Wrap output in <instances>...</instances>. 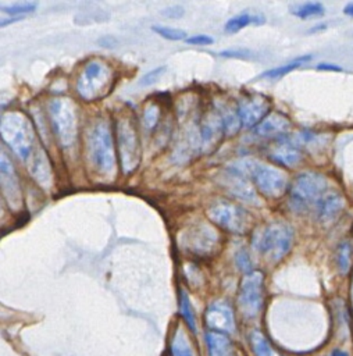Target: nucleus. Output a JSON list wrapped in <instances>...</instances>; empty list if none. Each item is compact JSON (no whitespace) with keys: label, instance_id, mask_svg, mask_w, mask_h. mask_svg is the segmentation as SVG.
<instances>
[{"label":"nucleus","instance_id":"obj_13","mask_svg":"<svg viewBox=\"0 0 353 356\" xmlns=\"http://www.w3.org/2000/svg\"><path fill=\"white\" fill-rule=\"evenodd\" d=\"M206 323L215 332L231 334L235 331V317L231 305L225 300H214L206 310Z\"/></svg>","mask_w":353,"mask_h":356},{"label":"nucleus","instance_id":"obj_4","mask_svg":"<svg viewBox=\"0 0 353 356\" xmlns=\"http://www.w3.org/2000/svg\"><path fill=\"white\" fill-rule=\"evenodd\" d=\"M114 74L111 67L103 60H89L75 83L78 96L85 102H96L107 96L113 88Z\"/></svg>","mask_w":353,"mask_h":356},{"label":"nucleus","instance_id":"obj_21","mask_svg":"<svg viewBox=\"0 0 353 356\" xmlns=\"http://www.w3.org/2000/svg\"><path fill=\"white\" fill-rule=\"evenodd\" d=\"M215 110L218 111V114H220V117H221L225 135L233 136L235 134H238V131H239L242 122H240V118H239V115H238L236 108L231 107V106L227 104V103H217V104H215Z\"/></svg>","mask_w":353,"mask_h":356},{"label":"nucleus","instance_id":"obj_16","mask_svg":"<svg viewBox=\"0 0 353 356\" xmlns=\"http://www.w3.org/2000/svg\"><path fill=\"white\" fill-rule=\"evenodd\" d=\"M222 185L225 191H228L233 197L243 200L250 204H260V200L254 192V189L250 186V184L246 181V178H242L231 171H225L224 175H221Z\"/></svg>","mask_w":353,"mask_h":356},{"label":"nucleus","instance_id":"obj_37","mask_svg":"<svg viewBox=\"0 0 353 356\" xmlns=\"http://www.w3.org/2000/svg\"><path fill=\"white\" fill-rule=\"evenodd\" d=\"M317 68L318 70H328V71H340V68L338 65H334V64H318Z\"/></svg>","mask_w":353,"mask_h":356},{"label":"nucleus","instance_id":"obj_38","mask_svg":"<svg viewBox=\"0 0 353 356\" xmlns=\"http://www.w3.org/2000/svg\"><path fill=\"white\" fill-rule=\"evenodd\" d=\"M264 22H265V17L263 14H260V13L253 14V24L254 25H260V24H264Z\"/></svg>","mask_w":353,"mask_h":356},{"label":"nucleus","instance_id":"obj_28","mask_svg":"<svg viewBox=\"0 0 353 356\" xmlns=\"http://www.w3.org/2000/svg\"><path fill=\"white\" fill-rule=\"evenodd\" d=\"M179 312L183 317V320L186 321V324L189 325V328L196 332L197 327H196V318H195V312L192 307V303L189 300V296L186 295L185 291L179 292Z\"/></svg>","mask_w":353,"mask_h":356},{"label":"nucleus","instance_id":"obj_35","mask_svg":"<svg viewBox=\"0 0 353 356\" xmlns=\"http://www.w3.org/2000/svg\"><path fill=\"white\" fill-rule=\"evenodd\" d=\"M163 15H165L167 18H179L183 15V7L181 6H171V7H167L161 11Z\"/></svg>","mask_w":353,"mask_h":356},{"label":"nucleus","instance_id":"obj_6","mask_svg":"<svg viewBox=\"0 0 353 356\" xmlns=\"http://www.w3.org/2000/svg\"><path fill=\"white\" fill-rule=\"evenodd\" d=\"M47 114L58 145L63 149L72 147L78 138V118L74 103L65 97L51 99Z\"/></svg>","mask_w":353,"mask_h":356},{"label":"nucleus","instance_id":"obj_31","mask_svg":"<svg viewBox=\"0 0 353 356\" xmlns=\"http://www.w3.org/2000/svg\"><path fill=\"white\" fill-rule=\"evenodd\" d=\"M153 31L156 33H158L160 36H163L164 39L168 40H186V32L178 28H170V26H160V25H154Z\"/></svg>","mask_w":353,"mask_h":356},{"label":"nucleus","instance_id":"obj_11","mask_svg":"<svg viewBox=\"0 0 353 356\" xmlns=\"http://www.w3.org/2000/svg\"><path fill=\"white\" fill-rule=\"evenodd\" d=\"M264 275L261 271H252L246 274L239 288V306L246 317H254L260 313L263 306Z\"/></svg>","mask_w":353,"mask_h":356},{"label":"nucleus","instance_id":"obj_40","mask_svg":"<svg viewBox=\"0 0 353 356\" xmlns=\"http://www.w3.org/2000/svg\"><path fill=\"white\" fill-rule=\"evenodd\" d=\"M328 356H349L345 350H340V349H335V350H332Z\"/></svg>","mask_w":353,"mask_h":356},{"label":"nucleus","instance_id":"obj_27","mask_svg":"<svg viewBox=\"0 0 353 356\" xmlns=\"http://www.w3.org/2000/svg\"><path fill=\"white\" fill-rule=\"evenodd\" d=\"M171 353L172 356H193L190 343L188 342L186 335L181 328H178L174 334L172 343H171Z\"/></svg>","mask_w":353,"mask_h":356},{"label":"nucleus","instance_id":"obj_36","mask_svg":"<svg viewBox=\"0 0 353 356\" xmlns=\"http://www.w3.org/2000/svg\"><path fill=\"white\" fill-rule=\"evenodd\" d=\"M224 57H242V56H249V51H243V50H224L220 53Z\"/></svg>","mask_w":353,"mask_h":356},{"label":"nucleus","instance_id":"obj_9","mask_svg":"<svg viewBox=\"0 0 353 356\" xmlns=\"http://www.w3.org/2000/svg\"><path fill=\"white\" fill-rule=\"evenodd\" d=\"M181 246L200 257L211 256L220 246V234L210 224L199 221L181 232Z\"/></svg>","mask_w":353,"mask_h":356},{"label":"nucleus","instance_id":"obj_32","mask_svg":"<svg viewBox=\"0 0 353 356\" xmlns=\"http://www.w3.org/2000/svg\"><path fill=\"white\" fill-rule=\"evenodd\" d=\"M235 263L239 267V270L243 271L245 274L252 273V261H250V257H249V253H247L246 249L240 248L239 250H236Z\"/></svg>","mask_w":353,"mask_h":356},{"label":"nucleus","instance_id":"obj_1","mask_svg":"<svg viewBox=\"0 0 353 356\" xmlns=\"http://www.w3.org/2000/svg\"><path fill=\"white\" fill-rule=\"evenodd\" d=\"M85 153L89 165L103 179L111 181L115 175V147L110 122L96 118L85 134Z\"/></svg>","mask_w":353,"mask_h":356},{"label":"nucleus","instance_id":"obj_19","mask_svg":"<svg viewBox=\"0 0 353 356\" xmlns=\"http://www.w3.org/2000/svg\"><path fill=\"white\" fill-rule=\"evenodd\" d=\"M289 127H290V122L284 114L271 113L254 128V135L258 138L279 139L288 135L286 132Z\"/></svg>","mask_w":353,"mask_h":356},{"label":"nucleus","instance_id":"obj_25","mask_svg":"<svg viewBox=\"0 0 353 356\" xmlns=\"http://www.w3.org/2000/svg\"><path fill=\"white\" fill-rule=\"evenodd\" d=\"M353 252H352V245L349 241H343L339 243L338 250H336V264L338 268L342 274H347L350 270V264H352V257Z\"/></svg>","mask_w":353,"mask_h":356},{"label":"nucleus","instance_id":"obj_5","mask_svg":"<svg viewBox=\"0 0 353 356\" xmlns=\"http://www.w3.org/2000/svg\"><path fill=\"white\" fill-rule=\"evenodd\" d=\"M293 243V229L290 225L277 221L257 229L252 236V246L270 261L282 260Z\"/></svg>","mask_w":353,"mask_h":356},{"label":"nucleus","instance_id":"obj_17","mask_svg":"<svg viewBox=\"0 0 353 356\" xmlns=\"http://www.w3.org/2000/svg\"><path fill=\"white\" fill-rule=\"evenodd\" d=\"M1 186H3V193L7 199V203L13 209L19 207V204L22 203L19 186L17 182V177L14 174L13 164L4 153L1 154Z\"/></svg>","mask_w":353,"mask_h":356},{"label":"nucleus","instance_id":"obj_29","mask_svg":"<svg viewBox=\"0 0 353 356\" xmlns=\"http://www.w3.org/2000/svg\"><path fill=\"white\" fill-rule=\"evenodd\" d=\"M36 7H38V3H35V1H19V3L3 4L1 11L11 15V17H21L22 14L32 13Z\"/></svg>","mask_w":353,"mask_h":356},{"label":"nucleus","instance_id":"obj_2","mask_svg":"<svg viewBox=\"0 0 353 356\" xmlns=\"http://www.w3.org/2000/svg\"><path fill=\"white\" fill-rule=\"evenodd\" d=\"M228 170L242 178L253 179L257 189L267 197H279L288 186L286 174L254 159L243 157L228 164Z\"/></svg>","mask_w":353,"mask_h":356},{"label":"nucleus","instance_id":"obj_39","mask_svg":"<svg viewBox=\"0 0 353 356\" xmlns=\"http://www.w3.org/2000/svg\"><path fill=\"white\" fill-rule=\"evenodd\" d=\"M343 13H345L346 15H350V17H353V3H349V4H346V6H345V8H343Z\"/></svg>","mask_w":353,"mask_h":356},{"label":"nucleus","instance_id":"obj_12","mask_svg":"<svg viewBox=\"0 0 353 356\" xmlns=\"http://www.w3.org/2000/svg\"><path fill=\"white\" fill-rule=\"evenodd\" d=\"M271 103L261 95L243 96L238 100L236 111L245 128H256L270 113Z\"/></svg>","mask_w":353,"mask_h":356},{"label":"nucleus","instance_id":"obj_26","mask_svg":"<svg viewBox=\"0 0 353 356\" xmlns=\"http://www.w3.org/2000/svg\"><path fill=\"white\" fill-rule=\"evenodd\" d=\"M158 120H160V107L156 103L146 104L142 113V120H140L143 129L147 134L151 132L158 125Z\"/></svg>","mask_w":353,"mask_h":356},{"label":"nucleus","instance_id":"obj_24","mask_svg":"<svg viewBox=\"0 0 353 356\" xmlns=\"http://www.w3.org/2000/svg\"><path fill=\"white\" fill-rule=\"evenodd\" d=\"M290 13L302 19L321 17L324 14V6L318 1H307L302 4H296L290 8Z\"/></svg>","mask_w":353,"mask_h":356},{"label":"nucleus","instance_id":"obj_18","mask_svg":"<svg viewBox=\"0 0 353 356\" xmlns=\"http://www.w3.org/2000/svg\"><path fill=\"white\" fill-rule=\"evenodd\" d=\"M345 206V199L335 191H329L325 192L320 200L315 203V213H317V218L324 222H332L339 213L342 211Z\"/></svg>","mask_w":353,"mask_h":356},{"label":"nucleus","instance_id":"obj_8","mask_svg":"<svg viewBox=\"0 0 353 356\" xmlns=\"http://www.w3.org/2000/svg\"><path fill=\"white\" fill-rule=\"evenodd\" d=\"M327 192V179L324 175L314 171L299 174L290 188L289 204L292 210L302 213L309 210Z\"/></svg>","mask_w":353,"mask_h":356},{"label":"nucleus","instance_id":"obj_33","mask_svg":"<svg viewBox=\"0 0 353 356\" xmlns=\"http://www.w3.org/2000/svg\"><path fill=\"white\" fill-rule=\"evenodd\" d=\"M165 71V67H157L151 71H149L147 74H145L140 79H139V85L140 86H149V85H153L154 82H157V79L161 76V74Z\"/></svg>","mask_w":353,"mask_h":356},{"label":"nucleus","instance_id":"obj_23","mask_svg":"<svg viewBox=\"0 0 353 356\" xmlns=\"http://www.w3.org/2000/svg\"><path fill=\"white\" fill-rule=\"evenodd\" d=\"M309 60H311V56L310 54H306V56H302V57H297L296 60L288 63V64H284V65H279V67H275V68H271V70H267L264 71L258 78H268V79H277V78H281L286 74H289L290 71L296 70L297 67H300L302 64L307 63Z\"/></svg>","mask_w":353,"mask_h":356},{"label":"nucleus","instance_id":"obj_34","mask_svg":"<svg viewBox=\"0 0 353 356\" xmlns=\"http://www.w3.org/2000/svg\"><path fill=\"white\" fill-rule=\"evenodd\" d=\"M185 42L188 44H195V46H208V44H213L214 39L206 33H197V35L189 36Z\"/></svg>","mask_w":353,"mask_h":356},{"label":"nucleus","instance_id":"obj_20","mask_svg":"<svg viewBox=\"0 0 353 356\" xmlns=\"http://www.w3.org/2000/svg\"><path fill=\"white\" fill-rule=\"evenodd\" d=\"M206 341L208 345L210 356H236L233 346L225 334L210 331L206 334Z\"/></svg>","mask_w":353,"mask_h":356},{"label":"nucleus","instance_id":"obj_15","mask_svg":"<svg viewBox=\"0 0 353 356\" xmlns=\"http://www.w3.org/2000/svg\"><path fill=\"white\" fill-rule=\"evenodd\" d=\"M268 156L279 165L293 167L302 160V150L299 145L286 135L277 139V142L271 146Z\"/></svg>","mask_w":353,"mask_h":356},{"label":"nucleus","instance_id":"obj_14","mask_svg":"<svg viewBox=\"0 0 353 356\" xmlns=\"http://www.w3.org/2000/svg\"><path fill=\"white\" fill-rule=\"evenodd\" d=\"M199 131H200V140H202V152L203 153L213 152L217 143H220L222 134H225L221 117L217 110L215 111L210 110L208 113H206V115L200 122Z\"/></svg>","mask_w":353,"mask_h":356},{"label":"nucleus","instance_id":"obj_7","mask_svg":"<svg viewBox=\"0 0 353 356\" xmlns=\"http://www.w3.org/2000/svg\"><path fill=\"white\" fill-rule=\"evenodd\" d=\"M115 138L120 165L124 175L132 174L140 164V143L135 120L126 113L115 121Z\"/></svg>","mask_w":353,"mask_h":356},{"label":"nucleus","instance_id":"obj_22","mask_svg":"<svg viewBox=\"0 0 353 356\" xmlns=\"http://www.w3.org/2000/svg\"><path fill=\"white\" fill-rule=\"evenodd\" d=\"M250 345H252V349L256 356H282L271 346V343L263 335V332H260L257 330L252 331V334H250Z\"/></svg>","mask_w":353,"mask_h":356},{"label":"nucleus","instance_id":"obj_30","mask_svg":"<svg viewBox=\"0 0 353 356\" xmlns=\"http://www.w3.org/2000/svg\"><path fill=\"white\" fill-rule=\"evenodd\" d=\"M249 24H253V14L249 13H240L232 18H229L224 26L225 32L228 33H235L238 31H240L242 28L247 26Z\"/></svg>","mask_w":353,"mask_h":356},{"label":"nucleus","instance_id":"obj_3","mask_svg":"<svg viewBox=\"0 0 353 356\" xmlns=\"http://www.w3.org/2000/svg\"><path fill=\"white\" fill-rule=\"evenodd\" d=\"M1 139L22 161L28 163L39 150L31 121L19 111L6 113L1 117Z\"/></svg>","mask_w":353,"mask_h":356},{"label":"nucleus","instance_id":"obj_10","mask_svg":"<svg viewBox=\"0 0 353 356\" xmlns=\"http://www.w3.org/2000/svg\"><path fill=\"white\" fill-rule=\"evenodd\" d=\"M208 218L222 229L243 235L249 231L252 217L245 209L231 202H215L207 209Z\"/></svg>","mask_w":353,"mask_h":356}]
</instances>
